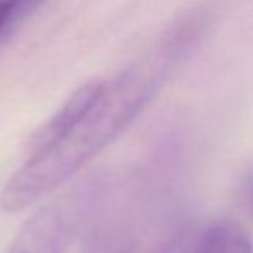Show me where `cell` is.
Listing matches in <instances>:
<instances>
[{
  "mask_svg": "<svg viewBox=\"0 0 253 253\" xmlns=\"http://www.w3.org/2000/svg\"><path fill=\"white\" fill-rule=\"evenodd\" d=\"M193 37L191 28H177L166 37L150 60L105 81L100 97L83 119L50 148L28 157L10 176L0 193V207L5 212H19L33 205L116 140L152 100Z\"/></svg>",
  "mask_w": 253,
  "mask_h": 253,
  "instance_id": "1",
  "label": "cell"
},
{
  "mask_svg": "<svg viewBox=\"0 0 253 253\" xmlns=\"http://www.w3.org/2000/svg\"><path fill=\"white\" fill-rule=\"evenodd\" d=\"M69 240L71 226L62 209L47 205L24 222L5 253H66Z\"/></svg>",
  "mask_w": 253,
  "mask_h": 253,
  "instance_id": "2",
  "label": "cell"
},
{
  "mask_svg": "<svg viewBox=\"0 0 253 253\" xmlns=\"http://www.w3.org/2000/svg\"><path fill=\"white\" fill-rule=\"evenodd\" d=\"M105 81H90L80 86L55 114L33 134L28 145V157L47 150L59 140H62L78 123L84 117V114L93 107L97 98L100 97Z\"/></svg>",
  "mask_w": 253,
  "mask_h": 253,
  "instance_id": "3",
  "label": "cell"
},
{
  "mask_svg": "<svg viewBox=\"0 0 253 253\" xmlns=\"http://www.w3.org/2000/svg\"><path fill=\"white\" fill-rule=\"evenodd\" d=\"M193 253H253V243L240 224L220 220L198 236Z\"/></svg>",
  "mask_w": 253,
  "mask_h": 253,
  "instance_id": "4",
  "label": "cell"
},
{
  "mask_svg": "<svg viewBox=\"0 0 253 253\" xmlns=\"http://www.w3.org/2000/svg\"><path fill=\"white\" fill-rule=\"evenodd\" d=\"M45 0H3V3L9 9L10 23L12 21H19L24 16H28L30 12H33L38 5Z\"/></svg>",
  "mask_w": 253,
  "mask_h": 253,
  "instance_id": "5",
  "label": "cell"
},
{
  "mask_svg": "<svg viewBox=\"0 0 253 253\" xmlns=\"http://www.w3.org/2000/svg\"><path fill=\"white\" fill-rule=\"evenodd\" d=\"M7 24H10V16H9V9H7V5L3 2H0V31L3 30V28L7 26Z\"/></svg>",
  "mask_w": 253,
  "mask_h": 253,
  "instance_id": "6",
  "label": "cell"
},
{
  "mask_svg": "<svg viewBox=\"0 0 253 253\" xmlns=\"http://www.w3.org/2000/svg\"><path fill=\"white\" fill-rule=\"evenodd\" d=\"M119 253H155V252H152V250H147V248H127V250H123V252H119Z\"/></svg>",
  "mask_w": 253,
  "mask_h": 253,
  "instance_id": "7",
  "label": "cell"
},
{
  "mask_svg": "<svg viewBox=\"0 0 253 253\" xmlns=\"http://www.w3.org/2000/svg\"><path fill=\"white\" fill-rule=\"evenodd\" d=\"M250 202H252V209H253V188H252V195H250Z\"/></svg>",
  "mask_w": 253,
  "mask_h": 253,
  "instance_id": "8",
  "label": "cell"
},
{
  "mask_svg": "<svg viewBox=\"0 0 253 253\" xmlns=\"http://www.w3.org/2000/svg\"><path fill=\"white\" fill-rule=\"evenodd\" d=\"M0 2H3V0H0Z\"/></svg>",
  "mask_w": 253,
  "mask_h": 253,
  "instance_id": "9",
  "label": "cell"
}]
</instances>
